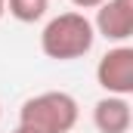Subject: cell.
Wrapping results in <instances>:
<instances>
[{
  "label": "cell",
  "instance_id": "6da1fadb",
  "mask_svg": "<svg viewBox=\"0 0 133 133\" xmlns=\"http://www.w3.org/2000/svg\"><path fill=\"white\" fill-rule=\"evenodd\" d=\"M96 43V31H93V22L71 9V12H59L53 16L43 31H40V50L46 59H56V62H74V59H84Z\"/></svg>",
  "mask_w": 133,
  "mask_h": 133
},
{
  "label": "cell",
  "instance_id": "277c9868",
  "mask_svg": "<svg viewBox=\"0 0 133 133\" xmlns=\"http://www.w3.org/2000/svg\"><path fill=\"white\" fill-rule=\"evenodd\" d=\"M93 31L108 43H127L133 37V0H105L96 6Z\"/></svg>",
  "mask_w": 133,
  "mask_h": 133
},
{
  "label": "cell",
  "instance_id": "3957f363",
  "mask_svg": "<svg viewBox=\"0 0 133 133\" xmlns=\"http://www.w3.org/2000/svg\"><path fill=\"white\" fill-rule=\"evenodd\" d=\"M96 84L108 96H130L133 93V46L115 43L96 62Z\"/></svg>",
  "mask_w": 133,
  "mask_h": 133
},
{
  "label": "cell",
  "instance_id": "5b68a950",
  "mask_svg": "<svg viewBox=\"0 0 133 133\" xmlns=\"http://www.w3.org/2000/svg\"><path fill=\"white\" fill-rule=\"evenodd\" d=\"M93 124L99 133H130L133 124V108L127 96H102L93 105Z\"/></svg>",
  "mask_w": 133,
  "mask_h": 133
},
{
  "label": "cell",
  "instance_id": "8992f818",
  "mask_svg": "<svg viewBox=\"0 0 133 133\" xmlns=\"http://www.w3.org/2000/svg\"><path fill=\"white\" fill-rule=\"evenodd\" d=\"M46 6H50V0H6V12L16 22H25V25L40 22L46 16Z\"/></svg>",
  "mask_w": 133,
  "mask_h": 133
},
{
  "label": "cell",
  "instance_id": "30bf717a",
  "mask_svg": "<svg viewBox=\"0 0 133 133\" xmlns=\"http://www.w3.org/2000/svg\"><path fill=\"white\" fill-rule=\"evenodd\" d=\"M0 118H3V105H0Z\"/></svg>",
  "mask_w": 133,
  "mask_h": 133
},
{
  "label": "cell",
  "instance_id": "52a82bcc",
  "mask_svg": "<svg viewBox=\"0 0 133 133\" xmlns=\"http://www.w3.org/2000/svg\"><path fill=\"white\" fill-rule=\"evenodd\" d=\"M71 6H77V9H96V6H102L105 0H68Z\"/></svg>",
  "mask_w": 133,
  "mask_h": 133
},
{
  "label": "cell",
  "instance_id": "9c48e42d",
  "mask_svg": "<svg viewBox=\"0 0 133 133\" xmlns=\"http://www.w3.org/2000/svg\"><path fill=\"white\" fill-rule=\"evenodd\" d=\"M3 12H6V0H0V19H3Z\"/></svg>",
  "mask_w": 133,
  "mask_h": 133
},
{
  "label": "cell",
  "instance_id": "ba28073f",
  "mask_svg": "<svg viewBox=\"0 0 133 133\" xmlns=\"http://www.w3.org/2000/svg\"><path fill=\"white\" fill-rule=\"evenodd\" d=\"M12 133H37V130H31V127H25V124H16V130Z\"/></svg>",
  "mask_w": 133,
  "mask_h": 133
},
{
  "label": "cell",
  "instance_id": "7a4b0ae2",
  "mask_svg": "<svg viewBox=\"0 0 133 133\" xmlns=\"http://www.w3.org/2000/svg\"><path fill=\"white\" fill-rule=\"evenodd\" d=\"M81 118L77 99L65 90H46L22 102L19 124L31 127L37 133H71Z\"/></svg>",
  "mask_w": 133,
  "mask_h": 133
}]
</instances>
